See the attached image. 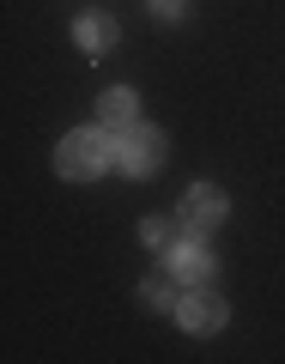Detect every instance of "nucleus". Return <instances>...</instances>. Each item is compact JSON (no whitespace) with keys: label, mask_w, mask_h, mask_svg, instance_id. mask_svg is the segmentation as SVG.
Masks as SVG:
<instances>
[{"label":"nucleus","mask_w":285,"mask_h":364,"mask_svg":"<svg viewBox=\"0 0 285 364\" xmlns=\"http://www.w3.org/2000/svg\"><path fill=\"white\" fill-rule=\"evenodd\" d=\"M116 37H122L116 18H104V13H79L73 18V43L85 55H109V49H116Z\"/></svg>","instance_id":"6"},{"label":"nucleus","mask_w":285,"mask_h":364,"mask_svg":"<svg viewBox=\"0 0 285 364\" xmlns=\"http://www.w3.org/2000/svg\"><path fill=\"white\" fill-rule=\"evenodd\" d=\"M104 164H116V140H109L104 128H79L61 140V152H55V170H61L67 182H91Z\"/></svg>","instance_id":"1"},{"label":"nucleus","mask_w":285,"mask_h":364,"mask_svg":"<svg viewBox=\"0 0 285 364\" xmlns=\"http://www.w3.org/2000/svg\"><path fill=\"white\" fill-rule=\"evenodd\" d=\"M140 298L152 304V310H176V304H182V298H176V273H170V267H164V273H152V279L140 286Z\"/></svg>","instance_id":"8"},{"label":"nucleus","mask_w":285,"mask_h":364,"mask_svg":"<svg viewBox=\"0 0 285 364\" xmlns=\"http://www.w3.org/2000/svg\"><path fill=\"white\" fill-rule=\"evenodd\" d=\"M152 13L158 18H182V13H188V0H152Z\"/></svg>","instance_id":"10"},{"label":"nucleus","mask_w":285,"mask_h":364,"mask_svg":"<svg viewBox=\"0 0 285 364\" xmlns=\"http://www.w3.org/2000/svg\"><path fill=\"white\" fill-rule=\"evenodd\" d=\"M176 322L188 328V334H219L225 322H231V304L219 298V291H182V304H176Z\"/></svg>","instance_id":"4"},{"label":"nucleus","mask_w":285,"mask_h":364,"mask_svg":"<svg viewBox=\"0 0 285 364\" xmlns=\"http://www.w3.org/2000/svg\"><path fill=\"white\" fill-rule=\"evenodd\" d=\"M104 128H134V122H140V97H134L128 85H116V91H104Z\"/></svg>","instance_id":"7"},{"label":"nucleus","mask_w":285,"mask_h":364,"mask_svg":"<svg viewBox=\"0 0 285 364\" xmlns=\"http://www.w3.org/2000/svg\"><path fill=\"white\" fill-rule=\"evenodd\" d=\"M158 164H164V134L158 128H146V122L116 128V170H128V176H158Z\"/></svg>","instance_id":"2"},{"label":"nucleus","mask_w":285,"mask_h":364,"mask_svg":"<svg viewBox=\"0 0 285 364\" xmlns=\"http://www.w3.org/2000/svg\"><path fill=\"white\" fill-rule=\"evenodd\" d=\"M164 267L176 273L182 286H207L219 261H213V249L200 243V237H170V249H164Z\"/></svg>","instance_id":"3"},{"label":"nucleus","mask_w":285,"mask_h":364,"mask_svg":"<svg viewBox=\"0 0 285 364\" xmlns=\"http://www.w3.org/2000/svg\"><path fill=\"white\" fill-rule=\"evenodd\" d=\"M182 225H188L195 237H207V231L225 225V195L213 188V182H195V188L182 195Z\"/></svg>","instance_id":"5"},{"label":"nucleus","mask_w":285,"mask_h":364,"mask_svg":"<svg viewBox=\"0 0 285 364\" xmlns=\"http://www.w3.org/2000/svg\"><path fill=\"white\" fill-rule=\"evenodd\" d=\"M140 243H146V249H170V225H164V219H146V225H140Z\"/></svg>","instance_id":"9"}]
</instances>
